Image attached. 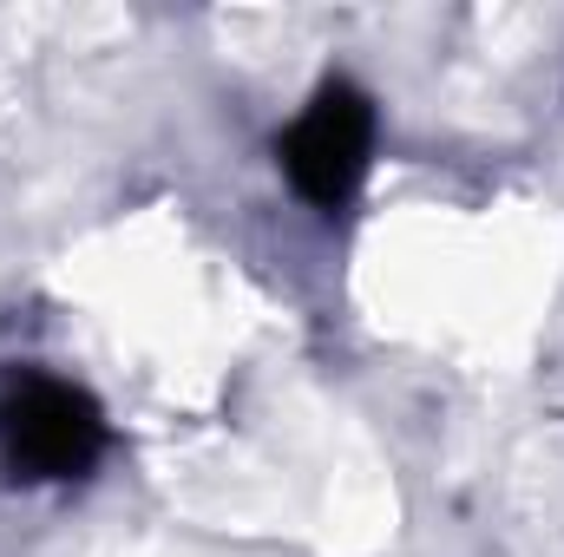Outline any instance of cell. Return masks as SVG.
<instances>
[{"label": "cell", "mask_w": 564, "mask_h": 557, "mask_svg": "<svg viewBox=\"0 0 564 557\" xmlns=\"http://www.w3.org/2000/svg\"><path fill=\"white\" fill-rule=\"evenodd\" d=\"M0 439H7L13 472H26V479H79L106 452V419L66 381H26L0 407Z\"/></svg>", "instance_id": "cell-2"}, {"label": "cell", "mask_w": 564, "mask_h": 557, "mask_svg": "<svg viewBox=\"0 0 564 557\" xmlns=\"http://www.w3.org/2000/svg\"><path fill=\"white\" fill-rule=\"evenodd\" d=\"M368 151H375V106H368V92H355L348 79H328L308 99V112L289 125L282 171H289V184L315 210H341L361 190V177H368Z\"/></svg>", "instance_id": "cell-1"}]
</instances>
